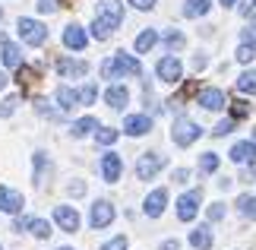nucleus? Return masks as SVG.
<instances>
[{"label": "nucleus", "mask_w": 256, "mask_h": 250, "mask_svg": "<svg viewBox=\"0 0 256 250\" xmlns=\"http://www.w3.org/2000/svg\"><path fill=\"white\" fill-rule=\"evenodd\" d=\"M102 76L108 83H111V79H120V76H142V67H140V61H136L133 54L117 51L114 57H108L102 64Z\"/></svg>", "instance_id": "obj_1"}, {"label": "nucleus", "mask_w": 256, "mask_h": 250, "mask_svg": "<svg viewBox=\"0 0 256 250\" xmlns=\"http://www.w3.org/2000/svg\"><path fill=\"white\" fill-rule=\"evenodd\" d=\"M164 165H168V158L162 152H142L136 158V177H140V181H155Z\"/></svg>", "instance_id": "obj_2"}, {"label": "nucleus", "mask_w": 256, "mask_h": 250, "mask_svg": "<svg viewBox=\"0 0 256 250\" xmlns=\"http://www.w3.org/2000/svg\"><path fill=\"white\" fill-rule=\"evenodd\" d=\"M16 29H19V38H22L26 45H32V48H42L48 42V29L42 23H35V19H28V16L19 19Z\"/></svg>", "instance_id": "obj_3"}, {"label": "nucleus", "mask_w": 256, "mask_h": 250, "mask_svg": "<svg viewBox=\"0 0 256 250\" xmlns=\"http://www.w3.org/2000/svg\"><path fill=\"white\" fill-rule=\"evenodd\" d=\"M98 23L102 26H108L114 32V29H120V23H124V4L120 0H98Z\"/></svg>", "instance_id": "obj_4"}, {"label": "nucleus", "mask_w": 256, "mask_h": 250, "mask_svg": "<svg viewBox=\"0 0 256 250\" xmlns=\"http://www.w3.org/2000/svg\"><path fill=\"white\" fill-rule=\"evenodd\" d=\"M174 143L177 146H193L196 143V139H200L202 136V127L200 124H196V121H190V117H177V121H174Z\"/></svg>", "instance_id": "obj_5"}, {"label": "nucleus", "mask_w": 256, "mask_h": 250, "mask_svg": "<svg viewBox=\"0 0 256 250\" xmlns=\"http://www.w3.org/2000/svg\"><path fill=\"white\" fill-rule=\"evenodd\" d=\"M155 76H158L162 83H177V79L184 76V64L177 61L174 54H168V57H162V61H158V67H155Z\"/></svg>", "instance_id": "obj_6"}, {"label": "nucleus", "mask_w": 256, "mask_h": 250, "mask_svg": "<svg viewBox=\"0 0 256 250\" xmlns=\"http://www.w3.org/2000/svg\"><path fill=\"white\" fill-rule=\"evenodd\" d=\"M57 73L64 79H80L88 73V61H80V57H57Z\"/></svg>", "instance_id": "obj_7"}, {"label": "nucleus", "mask_w": 256, "mask_h": 250, "mask_svg": "<svg viewBox=\"0 0 256 250\" xmlns=\"http://www.w3.org/2000/svg\"><path fill=\"white\" fill-rule=\"evenodd\" d=\"M114 222V206L108 199H95L92 203V215H88V225L92 228H108Z\"/></svg>", "instance_id": "obj_8"}, {"label": "nucleus", "mask_w": 256, "mask_h": 250, "mask_svg": "<svg viewBox=\"0 0 256 250\" xmlns=\"http://www.w3.org/2000/svg\"><path fill=\"white\" fill-rule=\"evenodd\" d=\"M196 209H200V190H190V193H184L177 199V218L180 222H193Z\"/></svg>", "instance_id": "obj_9"}, {"label": "nucleus", "mask_w": 256, "mask_h": 250, "mask_svg": "<svg viewBox=\"0 0 256 250\" xmlns=\"http://www.w3.org/2000/svg\"><path fill=\"white\" fill-rule=\"evenodd\" d=\"M64 45L70 48V51H86V45H88V32L82 26H76V23H70L64 29Z\"/></svg>", "instance_id": "obj_10"}, {"label": "nucleus", "mask_w": 256, "mask_h": 250, "mask_svg": "<svg viewBox=\"0 0 256 250\" xmlns=\"http://www.w3.org/2000/svg\"><path fill=\"white\" fill-rule=\"evenodd\" d=\"M54 222L64 231H80V212L73 206H54Z\"/></svg>", "instance_id": "obj_11"}, {"label": "nucleus", "mask_w": 256, "mask_h": 250, "mask_svg": "<svg viewBox=\"0 0 256 250\" xmlns=\"http://www.w3.org/2000/svg\"><path fill=\"white\" fill-rule=\"evenodd\" d=\"M164 206H168V193H164V190H152V193L142 199V212L149 218H158L164 212Z\"/></svg>", "instance_id": "obj_12"}, {"label": "nucleus", "mask_w": 256, "mask_h": 250, "mask_svg": "<svg viewBox=\"0 0 256 250\" xmlns=\"http://www.w3.org/2000/svg\"><path fill=\"white\" fill-rule=\"evenodd\" d=\"M152 130V117L149 114H130L124 121V133L126 136H146Z\"/></svg>", "instance_id": "obj_13"}, {"label": "nucleus", "mask_w": 256, "mask_h": 250, "mask_svg": "<svg viewBox=\"0 0 256 250\" xmlns=\"http://www.w3.org/2000/svg\"><path fill=\"white\" fill-rule=\"evenodd\" d=\"M0 212H10V215H19L22 212V196L10 187H0Z\"/></svg>", "instance_id": "obj_14"}, {"label": "nucleus", "mask_w": 256, "mask_h": 250, "mask_svg": "<svg viewBox=\"0 0 256 250\" xmlns=\"http://www.w3.org/2000/svg\"><path fill=\"white\" fill-rule=\"evenodd\" d=\"M126 102H130V92H126L124 86H108L104 89V105L114 108V111H124Z\"/></svg>", "instance_id": "obj_15"}, {"label": "nucleus", "mask_w": 256, "mask_h": 250, "mask_svg": "<svg viewBox=\"0 0 256 250\" xmlns=\"http://www.w3.org/2000/svg\"><path fill=\"white\" fill-rule=\"evenodd\" d=\"M120 171H124L120 155H117V152H108V155L102 158V174H104V181H108V184L120 181Z\"/></svg>", "instance_id": "obj_16"}, {"label": "nucleus", "mask_w": 256, "mask_h": 250, "mask_svg": "<svg viewBox=\"0 0 256 250\" xmlns=\"http://www.w3.org/2000/svg\"><path fill=\"white\" fill-rule=\"evenodd\" d=\"M231 162L234 165H253L256 162V143H234L231 146Z\"/></svg>", "instance_id": "obj_17"}, {"label": "nucleus", "mask_w": 256, "mask_h": 250, "mask_svg": "<svg viewBox=\"0 0 256 250\" xmlns=\"http://www.w3.org/2000/svg\"><path fill=\"white\" fill-rule=\"evenodd\" d=\"M200 105L206 108V111H222V108H224V92H222V89H202V92H200Z\"/></svg>", "instance_id": "obj_18"}, {"label": "nucleus", "mask_w": 256, "mask_h": 250, "mask_svg": "<svg viewBox=\"0 0 256 250\" xmlns=\"http://www.w3.org/2000/svg\"><path fill=\"white\" fill-rule=\"evenodd\" d=\"M0 61H4V67H10V70H19V67H22V51H19V45H13V42H4Z\"/></svg>", "instance_id": "obj_19"}, {"label": "nucleus", "mask_w": 256, "mask_h": 250, "mask_svg": "<svg viewBox=\"0 0 256 250\" xmlns=\"http://www.w3.org/2000/svg\"><path fill=\"white\" fill-rule=\"evenodd\" d=\"M212 228L209 225H200V228H193L190 231V244L196 247V250H212Z\"/></svg>", "instance_id": "obj_20"}, {"label": "nucleus", "mask_w": 256, "mask_h": 250, "mask_svg": "<svg viewBox=\"0 0 256 250\" xmlns=\"http://www.w3.org/2000/svg\"><path fill=\"white\" fill-rule=\"evenodd\" d=\"M57 105H60V111H73L76 105H80V92L70 86H60L57 89Z\"/></svg>", "instance_id": "obj_21"}, {"label": "nucleus", "mask_w": 256, "mask_h": 250, "mask_svg": "<svg viewBox=\"0 0 256 250\" xmlns=\"http://www.w3.org/2000/svg\"><path fill=\"white\" fill-rule=\"evenodd\" d=\"M158 45V29H146V32L136 35V54H146Z\"/></svg>", "instance_id": "obj_22"}, {"label": "nucleus", "mask_w": 256, "mask_h": 250, "mask_svg": "<svg viewBox=\"0 0 256 250\" xmlns=\"http://www.w3.org/2000/svg\"><path fill=\"white\" fill-rule=\"evenodd\" d=\"M209 10H212V0H186V4H184V16L196 19V16H206Z\"/></svg>", "instance_id": "obj_23"}, {"label": "nucleus", "mask_w": 256, "mask_h": 250, "mask_svg": "<svg viewBox=\"0 0 256 250\" xmlns=\"http://www.w3.org/2000/svg\"><path fill=\"white\" fill-rule=\"evenodd\" d=\"M92 130H98V121H95V117H80V121L70 127V133H73L76 139H82L86 133H92Z\"/></svg>", "instance_id": "obj_24"}, {"label": "nucleus", "mask_w": 256, "mask_h": 250, "mask_svg": "<svg viewBox=\"0 0 256 250\" xmlns=\"http://www.w3.org/2000/svg\"><path fill=\"white\" fill-rule=\"evenodd\" d=\"M26 228L38 237V241H48V237H51V225H48L44 218H28V225H26Z\"/></svg>", "instance_id": "obj_25"}, {"label": "nucleus", "mask_w": 256, "mask_h": 250, "mask_svg": "<svg viewBox=\"0 0 256 250\" xmlns=\"http://www.w3.org/2000/svg\"><path fill=\"white\" fill-rule=\"evenodd\" d=\"M238 92L256 95V70H247V73H240V76H238Z\"/></svg>", "instance_id": "obj_26"}, {"label": "nucleus", "mask_w": 256, "mask_h": 250, "mask_svg": "<svg viewBox=\"0 0 256 250\" xmlns=\"http://www.w3.org/2000/svg\"><path fill=\"white\" fill-rule=\"evenodd\" d=\"M238 212L244 218H256V196H250V193L238 196Z\"/></svg>", "instance_id": "obj_27"}, {"label": "nucleus", "mask_w": 256, "mask_h": 250, "mask_svg": "<svg viewBox=\"0 0 256 250\" xmlns=\"http://www.w3.org/2000/svg\"><path fill=\"white\" fill-rule=\"evenodd\" d=\"M117 136H120V130H114V127H98L95 143H98V146H114Z\"/></svg>", "instance_id": "obj_28"}, {"label": "nucleus", "mask_w": 256, "mask_h": 250, "mask_svg": "<svg viewBox=\"0 0 256 250\" xmlns=\"http://www.w3.org/2000/svg\"><path fill=\"white\" fill-rule=\"evenodd\" d=\"M158 42H164V45H168V51H177V48H184V45H186V38H184L180 32H174V29H171V32L158 35Z\"/></svg>", "instance_id": "obj_29"}, {"label": "nucleus", "mask_w": 256, "mask_h": 250, "mask_svg": "<svg viewBox=\"0 0 256 250\" xmlns=\"http://www.w3.org/2000/svg\"><path fill=\"white\" fill-rule=\"evenodd\" d=\"M200 168H202V171H206V174H212V171H218V155H215V152H206V155L200 158Z\"/></svg>", "instance_id": "obj_30"}, {"label": "nucleus", "mask_w": 256, "mask_h": 250, "mask_svg": "<svg viewBox=\"0 0 256 250\" xmlns=\"http://www.w3.org/2000/svg\"><path fill=\"white\" fill-rule=\"evenodd\" d=\"M88 29H92L88 35H92V38H98V42H108V38H111V29H108V26H102L98 19H95V23L88 26Z\"/></svg>", "instance_id": "obj_31"}, {"label": "nucleus", "mask_w": 256, "mask_h": 250, "mask_svg": "<svg viewBox=\"0 0 256 250\" xmlns=\"http://www.w3.org/2000/svg\"><path fill=\"white\" fill-rule=\"evenodd\" d=\"M76 92H80V105H92L95 95H98V89L88 83V86H82V89H76Z\"/></svg>", "instance_id": "obj_32"}, {"label": "nucleus", "mask_w": 256, "mask_h": 250, "mask_svg": "<svg viewBox=\"0 0 256 250\" xmlns=\"http://www.w3.org/2000/svg\"><path fill=\"white\" fill-rule=\"evenodd\" d=\"M253 57H256V48L253 45H238V61L240 64H250Z\"/></svg>", "instance_id": "obj_33"}, {"label": "nucleus", "mask_w": 256, "mask_h": 250, "mask_svg": "<svg viewBox=\"0 0 256 250\" xmlns=\"http://www.w3.org/2000/svg\"><path fill=\"white\" fill-rule=\"evenodd\" d=\"M16 105H19V98H16V95L4 98V102H0V117H10V114L16 111Z\"/></svg>", "instance_id": "obj_34"}, {"label": "nucleus", "mask_w": 256, "mask_h": 250, "mask_svg": "<svg viewBox=\"0 0 256 250\" xmlns=\"http://www.w3.org/2000/svg\"><path fill=\"white\" fill-rule=\"evenodd\" d=\"M240 45H253L256 48V26H244L240 29Z\"/></svg>", "instance_id": "obj_35"}, {"label": "nucleus", "mask_w": 256, "mask_h": 250, "mask_svg": "<svg viewBox=\"0 0 256 250\" xmlns=\"http://www.w3.org/2000/svg\"><path fill=\"white\" fill-rule=\"evenodd\" d=\"M250 114V108H247V102H234V108H231V117L238 121V117H247Z\"/></svg>", "instance_id": "obj_36"}, {"label": "nucleus", "mask_w": 256, "mask_h": 250, "mask_svg": "<svg viewBox=\"0 0 256 250\" xmlns=\"http://www.w3.org/2000/svg\"><path fill=\"white\" fill-rule=\"evenodd\" d=\"M102 250H126V237L120 234V237H111V241H108Z\"/></svg>", "instance_id": "obj_37"}, {"label": "nucleus", "mask_w": 256, "mask_h": 250, "mask_svg": "<svg viewBox=\"0 0 256 250\" xmlns=\"http://www.w3.org/2000/svg\"><path fill=\"white\" fill-rule=\"evenodd\" d=\"M206 215H209V222H218V218L224 215V206H222V203H215V206L206 209Z\"/></svg>", "instance_id": "obj_38"}, {"label": "nucleus", "mask_w": 256, "mask_h": 250, "mask_svg": "<svg viewBox=\"0 0 256 250\" xmlns=\"http://www.w3.org/2000/svg\"><path fill=\"white\" fill-rule=\"evenodd\" d=\"M231 130H234V117H231V121H222L218 127H215V130H212V133H215V136H228V133H231Z\"/></svg>", "instance_id": "obj_39"}, {"label": "nucleus", "mask_w": 256, "mask_h": 250, "mask_svg": "<svg viewBox=\"0 0 256 250\" xmlns=\"http://www.w3.org/2000/svg\"><path fill=\"white\" fill-rule=\"evenodd\" d=\"M133 10H142V13H149V10L155 7V0H130Z\"/></svg>", "instance_id": "obj_40"}, {"label": "nucleus", "mask_w": 256, "mask_h": 250, "mask_svg": "<svg viewBox=\"0 0 256 250\" xmlns=\"http://www.w3.org/2000/svg\"><path fill=\"white\" fill-rule=\"evenodd\" d=\"M190 181V171H186V168H177L174 171V184H186Z\"/></svg>", "instance_id": "obj_41"}, {"label": "nucleus", "mask_w": 256, "mask_h": 250, "mask_svg": "<svg viewBox=\"0 0 256 250\" xmlns=\"http://www.w3.org/2000/svg\"><path fill=\"white\" fill-rule=\"evenodd\" d=\"M38 10H42V13H54L57 4H54V0H38Z\"/></svg>", "instance_id": "obj_42"}, {"label": "nucleus", "mask_w": 256, "mask_h": 250, "mask_svg": "<svg viewBox=\"0 0 256 250\" xmlns=\"http://www.w3.org/2000/svg\"><path fill=\"white\" fill-rule=\"evenodd\" d=\"M162 250H180V244H177V241H164Z\"/></svg>", "instance_id": "obj_43"}, {"label": "nucleus", "mask_w": 256, "mask_h": 250, "mask_svg": "<svg viewBox=\"0 0 256 250\" xmlns=\"http://www.w3.org/2000/svg\"><path fill=\"white\" fill-rule=\"evenodd\" d=\"M218 4H222V7H234V4H238V0H218Z\"/></svg>", "instance_id": "obj_44"}, {"label": "nucleus", "mask_w": 256, "mask_h": 250, "mask_svg": "<svg viewBox=\"0 0 256 250\" xmlns=\"http://www.w3.org/2000/svg\"><path fill=\"white\" fill-rule=\"evenodd\" d=\"M0 89H6V76L4 73H0Z\"/></svg>", "instance_id": "obj_45"}, {"label": "nucleus", "mask_w": 256, "mask_h": 250, "mask_svg": "<svg viewBox=\"0 0 256 250\" xmlns=\"http://www.w3.org/2000/svg\"><path fill=\"white\" fill-rule=\"evenodd\" d=\"M0 23H4V7H0Z\"/></svg>", "instance_id": "obj_46"}, {"label": "nucleus", "mask_w": 256, "mask_h": 250, "mask_svg": "<svg viewBox=\"0 0 256 250\" xmlns=\"http://www.w3.org/2000/svg\"><path fill=\"white\" fill-rule=\"evenodd\" d=\"M57 250H73V247H57Z\"/></svg>", "instance_id": "obj_47"}, {"label": "nucleus", "mask_w": 256, "mask_h": 250, "mask_svg": "<svg viewBox=\"0 0 256 250\" xmlns=\"http://www.w3.org/2000/svg\"><path fill=\"white\" fill-rule=\"evenodd\" d=\"M253 143H256V130H253Z\"/></svg>", "instance_id": "obj_48"}, {"label": "nucleus", "mask_w": 256, "mask_h": 250, "mask_svg": "<svg viewBox=\"0 0 256 250\" xmlns=\"http://www.w3.org/2000/svg\"><path fill=\"white\" fill-rule=\"evenodd\" d=\"M253 7H256V0H253Z\"/></svg>", "instance_id": "obj_49"}, {"label": "nucleus", "mask_w": 256, "mask_h": 250, "mask_svg": "<svg viewBox=\"0 0 256 250\" xmlns=\"http://www.w3.org/2000/svg\"><path fill=\"white\" fill-rule=\"evenodd\" d=\"M0 250H4V247H0Z\"/></svg>", "instance_id": "obj_50"}]
</instances>
